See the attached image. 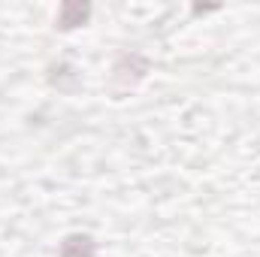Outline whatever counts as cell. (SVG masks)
Listing matches in <instances>:
<instances>
[{"label": "cell", "instance_id": "6da1fadb", "mask_svg": "<svg viewBox=\"0 0 260 257\" xmlns=\"http://www.w3.org/2000/svg\"><path fill=\"white\" fill-rule=\"evenodd\" d=\"M145 73H148V61H145L142 55H136V52L121 55V58L115 61V67H112V76H109L112 94H115V97L127 94L130 88H136V82H139Z\"/></svg>", "mask_w": 260, "mask_h": 257}, {"label": "cell", "instance_id": "7a4b0ae2", "mask_svg": "<svg viewBox=\"0 0 260 257\" xmlns=\"http://www.w3.org/2000/svg\"><path fill=\"white\" fill-rule=\"evenodd\" d=\"M94 254H97V245L88 233H70L58 248V257H94Z\"/></svg>", "mask_w": 260, "mask_h": 257}, {"label": "cell", "instance_id": "3957f363", "mask_svg": "<svg viewBox=\"0 0 260 257\" xmlns=\"http://www.w3.org/2000/svg\"><path fill=\"white\" fill-rule=\"evenodd\" d=\"M88 15H91V6L88 3H64L58 9V27L61 30H73V27L85 24Z\"/></svg>", "mask_w": 260, "mask_h": 257}]
</instances>
